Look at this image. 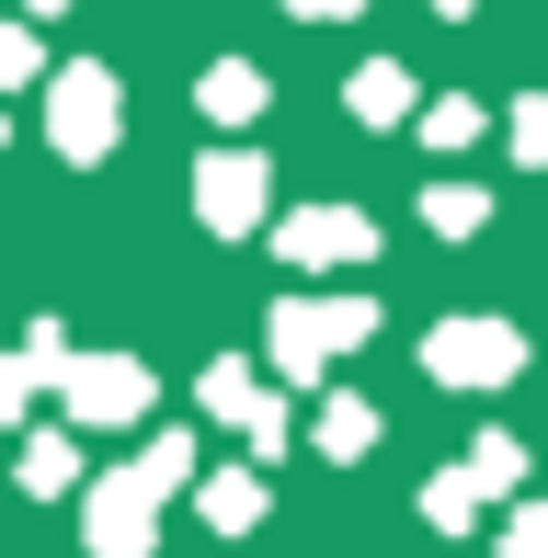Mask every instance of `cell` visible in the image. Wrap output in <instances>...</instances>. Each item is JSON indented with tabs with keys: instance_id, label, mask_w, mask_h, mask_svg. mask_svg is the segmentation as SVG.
Returning a JSON list of instances; mask_svg holds the SVG:
<instances>
[{
	"instance_id": "1",
	"label": "cell",
	"mask_w": 548,
	"mask_h": 558,
	"mask_svg": "<svg viewBox=\"0 0 548 558\" xmlns=\"http://www.w3.org/2000/svg\"><path fill=\"white\" fill-rule=\"evenodd\" d=\"M46 137H58V160H104L115 137H127V92H115V69H58V92H46Z\"/></svg>"
},
{
	"instance_id": "2",
	"label": "cell",
	"mask_w": 548,
	"mask_h": 558,
	"mask_svg": "<svg viewBox=\"0 0 548 558\" xmlns=\"http://www.w3.org/2000/svg\"><path fill=\"white\" fill-rule=\"evenodd\" d=\"M274 251H286V263H355V251H378V228L355 206H309V217L274 228Z\"/></svg>"
},
{
	"instance_id": "3",
	"label": "cell",
	"mask_w": 548,
	"mask_h": 558,
	"mask_svg": "<svg viewBox=\"0 0 548 558\" xmlns=\"http://www.w3.org/2000/svg\"><path fill=\"white\" fill-rule=\"evenodd\" d=\"M194 206H206V228H252L263 217V160L252 148H217V160L194 171Z\"/></svg>"
},
{
	"instance_id": "4",
	"label": "cell",
	"mask_w": 548,
	"mask_h": 558,
	"mask_svg": "<svg viewBox=\"0 0 548 558\" xmlns=\"http://www.w3.org/2000/svg\"><path fill=\"white\" fill-rule=\"evenodd\" d=\"M434 376H514V331L503 319H445L434 331Z\"/></svg>"
},
{
	"instance_id": "5",
	"label": "cell",
	"mask_w": 548,
	"mask_h": 558,
	"mask_svg": "<svg viewBox=\"0 0 548 558\" xmlns=\"http://www.w3.org/2000/svg\"><path fill=\"white\" fill-rule=\"evenodd\" d=\"M343 104H355V125H401L412 114V69L401 58H366L355 81H343Z\"/></svg>"
},
{
	"instance_id": "6",
	"label": "cell",
	"mask_w": 548,
	"mask_h": 558,
	"mask_svg": "<svg viewBox=\"0 0 548 558\" xmlns=\"http://www.w3.org/2000/svg\"><path fill=\"white\" fill-rule=\"evenodd\" d=\"M69 399H81V411H104V422H127L138 399H148V376H138V365H115V353H104V365H69Z\"/></svg>"
},
{
	"instance_id": "7",
	"label": "cell",
	"mask_w": 548,
	"mask_h": 558,
	"mask_svg": "<svg viewBox=\"0 0 548 558\" xmlns=\"http://www.w3.org/2000/svg\"><path fill=\"white\" fill-rule=\"evenodd\" d=\"M263 92H274V81H263L252 58H217V69H206V92H194V104H206L217 125H252V114H263Z\"/></svg>"
},
{
	"instance_id": "8",
	"label": "cell",
	"mask_w": 548,
	"mask_h": 558,
	"mask_svg": "<svg viewBox=\"0 0 548 558\" xmlns=\"http://www.w3.org/2000/svg\"><path fill=\"white\" fill-rule=\"evenodd\" d=\"M422 217H434L445 240H468V228H480L491 206H480V194H468V183H434V194H422Z\"/></svg>"
},
{
	"instance_id": "9",
	"label": "cell",
	"mask_w": 548,
	"mask_h": 558,
	"mask_svg": "<svg viewBox=\"0 0 548 558\" xmlns=\"http://www.w3.org/2000/svg\"><path fill=\"white\" fill-rule=\"evenodd\" d=\"M46 69V46H35V23H0V92H23Z\"/></svg>"
},
{
	"instance_id": "10",
	"label": "cell",
	"mask_w": 548,
	"mask_h": 558,
	"mask_svg": "<svg viewBox=\"0 0 548 558\" xmlns=\"http://www.w3.org/2000/svg\"><path fill=\"white\" fill-rule=\"evenodd\" d=\"M422 137H434V148H468V137H480V104H422Z\"/></svg>"
},
{
	"instance_id": "11",
	"label": "cell",
	"mask_w": 548,
	"mask_h": 558,
	"mask_svg": "<svg viewBox=\"0 0 548 558\" xmlns=\"http://www.w3.org/2000/svg\"><path fill=\"white\" fill-rule=\"evenodd\" d=\"M503 137H514V160H548V104H514Z\"/></svg>"
},
{
	"instance_id": "12",
	"label": "cell",
	"mask_w": 548,
	"mask_h": 558,
	"mask_svg": "<svg viewBox=\"0 0 548 558\" xmlns=\"http://www.w3.org/2000/svg\"><path fill=\"white\" fill-rule=\"evenodd\" d=\"M286 12H297V23H355L366 0H286Z\"/></svg>"
},
{
	"instance_id": "13",
	"label": "cell",
	"mask_w": 548,
	"mask_h": 558,
	"mask_svg": "<svg viewBox=\"0 0 548 558\" xmlns=\"http://www.w3.org/2000/svg\"><path fill=\"white\" fill-rule=\"evenodd\" d=\"M35 12H69V0H23V23H35Z\"/></svg>"
},
{
	"instance_id": "14",
	"label": "cell",
	"mask_w": 548,
	"mask_h": 558,
	"mask_svg": "<svg viewBox=\"0 0 548 558\" xmlns=\"http://www.w3.org/2000/svg\"><path fill=\"white\" fill-rule=\"evenodd\" d=\"M434 12H445V23H457V12H468V0H434Z\"/></svg>"
}]
</instances>
